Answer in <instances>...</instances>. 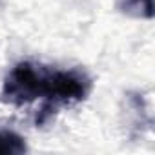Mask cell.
<instances>
[{"instance_id":"obj_1","label":"cell","mask_w":155,"mask_h":155,"mask_svg":"<svg viewBox=\"0 0 155 155\" xmlns=\"http://www.w3.org/2000/svg\"><path fill=\"white\" fill-rule=\"evenodd\" d=\"M38 77H40V66L33 62H18L6 77L2 97L15 106H24L37 101Z\"/></svg>"},{"instance_id":"obj_2","label":"cell","mask_w":155,"mask_h":155,"mask_svg":"<svg viewBox=\"0 0 155 155\" xmlns=\"http://www.w3.org/2000/svg\"><path fill=\"white\" fill-rule=\"evenodd\" d=\"M26 151L28 146L24 137L9 130H0V155H20Z\"/></svg>"},{"instance_id":"obj_3","label":"cell","mask_w":155,"mask_h":155,"mask_svg":"<svg viewBox=\"0 0 155 155\" xmlns=\"http://www.w3.org/2000/svg\"><path fill=\"white\" fill-rule=\"evenodd\" d=\"M128 11L130 9H137V15L150 18L153 15V6H151V0H128L126 2Z\"/></svg>"}]
</instances>
